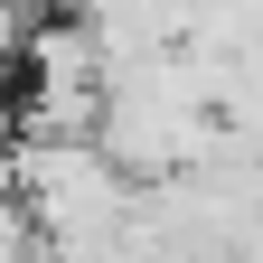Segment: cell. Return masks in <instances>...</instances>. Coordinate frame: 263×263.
<instances>
[{"label": "cell", "instance_id": "3957f363", "mask_svg": "<svg viewBox=\"0 0 263 263\" xmlns=\"http://www.w3.org/2000/svg\"><path fill=\"white\" fill-rule=\"evenodd\" d=\"M10 10H19V19H28V10H57V0H10Z\"/></svg>", "mask_w": 263, "mask_h": 263}, {"label": "cell", "instance_id": "6da1fadb", "mask_svg": "<svg viewBox=\"0 0 263 263\" xmlns=\"http://www.w3.org/2000/svg\"><path fill=\"white\" fill-rule=\"evenodd\" d=\"M10 197L28 207V235L47 254H122V207L132 179L104 160L94 132H10Z\"/></svg>", "mask_w": 263, "mask_h": 263}, {"label": "cell", "instance_id": "7a4b0ae2", "mask_svg": "<svg viewBox=\"0 0 263 263\" xmlns=\"http://www.w3.org/2000/svg\"><path fill=\"white\" fill-rule=\"evenodd\" d=\"M85 38H94V76H122L132 57L170 47L179 28H170L160 0H85Z\"/></svg>", "mask_w": 263, "mask_h": 263}]
</instances>
